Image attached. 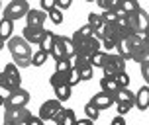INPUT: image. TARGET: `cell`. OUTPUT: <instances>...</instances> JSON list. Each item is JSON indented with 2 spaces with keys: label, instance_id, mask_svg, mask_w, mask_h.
<instances>
[{
  "label": "cell",
  "instance_id": "obj_11",
  "mask_svg": "<svg viewBox=\"0 0 149 125\" xmlns=\"http://www.w3.org/2000/svg\"><path fill=\"white\" fill-rule=\"evenodd\" d=\"M63 39H65V35H57V33H53L51 53H49V55L55 59V63H57V61L67 59V53H65V43H63Z\"/></svg>",
  "mask_w": 149,
  "mask_h": 125
},
{
  "label": "cell",
  "instance_id": "obj_8",
  "mask_svg": "<svg viewBox=\"0 0 149 125\" xmlns=\"http://www.w3.org/2000/svg\"><path fill=\"white\" fill-rule=\"evenodd\" d=\"M126 63L127 61L124 57H120L118 53H110L108 55V63L102 68L104 70V76H116L120 73H126Z\"/></svg>",
  "mask_w": 149,
  "mask_h": 125
},
{
  "label": "cell",
  "instance_id": "obj_5",
  "mask_svg": "<svg viewBox=\"0 0 149 125\" xmlns=\"http://www.w3.org/2000/svg\"><path fill=\"white\" fill-rule=\"evenodd\" d=\"M31 115L28 108H4V123L10 125H26Z\"/></svg>",
  "mask_w": 149,
  "mask_h": 125
},
{
  "label": "cell",
  "instance_id": "obj_36",
  "mask_svg": "<svg viewBox=\"0 0 149 125\" xmlns=\"http://www.w3.org/2000/svg\"><path fill=\"white\" fill-rule=\"evenodd\" d=\"M26 125H45V123H43V119H39L37 115H31V117H30V121H28Z\"/></svg>",
  "mask_w": 149,
  "mask_h": 125
},
{
  "label": "cell",
  "instance_id": "obj_1",
  "mask_svg": "<svg viewBox=\"0 0 149 125\" xmlns=\"http://www.w3.org/2000/svg\"><path fill=\"white\" fill-rule=\"evenodd\" d=\"M8 49H10V55L14 59V65L18 68H26V66H31V57H33V51H31L30 43L24 39L22 35H16L8 41Z\"/></svg>",
  "mask_w": 149,
  "mask_h": 125
},
{
  "label": "cell",
  "instance_id": "obj_38",
  "mask_svg": "<svg viewBox=\"0 0 149 125\" xmlns=\"http://www.w3.org/2000/svg\"><path fill=\"white\" fill-rule=\"evenodd\" d=\"M77 125H94V121L88 117H84V119H77Z\"/></svg>",
  "mask_w": 149,
  "mask_h": 125
},
{
  "label": "cell",
  "instance_id": "obj_33",
  "mask_svg": "<svg viewBox=\"0 0 149 125\" xmlns=\"http://www.w3.org/2000/svg\"><path fill=\"white\" fill-rule=\"evenodd\" d=\"M55 8L61 10V12L63 10H69L71 8V0H55Z\"/></svg>",
  "mask_w": 149,
  "mask_h": 125
},
{
  "label": "cell",
  "instance_id": "obj_31",
  "mask_svg": "<svg viewBox=\"0 0 149 125\" xmlns=\"http://www.w3.org/2000/svg\"><path fill=\"white\" fill-rule=\"evenodd\" d=\"M116 80H118V84H120V88H130V74L127 73H120V74H116Z\"/></svg>",
  "mask_w": 149,
  "mask_h": 125
},
{
  "label": "cell",
  "instance_id": "obj_24",
  "mask_svg": "<svg viewBox=\"0 0 149 125\" xmlns=\"http://www.w3.org/2000/svg\"><path fill=\"white\" fill-rule=\"evenodd\" d=\"M47 57H49V53L41 51V49H36V51H33V57H31V66H41V65H45Z\"/></svg>",
  "mask_w": 149,
  "mask_h": 125
},
{
  "label": "cell",
  "instance_id": "obj_34",
  "mask_svg": "<svg viewBox=\"0 0 149 125\" xmlns=\"http://www.w3.org/2000/svg\"><path fill=\"white\" fill-rule=\"evenodd\" d=\"M55 8V0H41V10L43 12H51Z\"/></svg>",
  "mask_w": 149,
  "mask_h": 125
},
{
  "label": "cell",
  "instance_id": "obj_4",
  "mask_svg": "<svg viewBox=\"0 0 149 125\" xmlns=\"http://www.w3.org/2000/svg\"><path fill=\"white\" fill-rule=\"evenodd\" d=\"M127 22H130V28H132V31H134L135 35H145V31L149 30V14L143 10V8H139L135 14H130L127 16Z\"/></svg>",
  "mask_w": 149,
  "mask_h": 125
},
{
  "label": "cell",
  "instance_id": "obj_30",
  "mask_svg": "<svg viewBox=\"0 0 149 125\" xmlns=\"http://www.w3.org/2000/svg\"><path fill=\"white\" fill-rule=\"evenodd\" d=\"M116 2H118V0H98L96 4L102 8L104 12H114V8H116Z\"/></svg>",
  "mask_w": 149,
  "mask_h": 125
},
{
  "label": "cell",
  "instance_id": "obj_43",
  "mask_svg": "<svg viewBox=\"0 0 149 125\" xmlns=\"http://www.w3.org/2000/svg\"><path fill=\"white\" fill-rule=\"evenodd\" d=\"M0 10H2V6H0Z\"/></svg>",
  "mask_w": 149,
  "mask_h": 125
},
{
  "label": "cell",
  "instance_id": "obj_17",
  "mask_svg": "<svg viewBox=\"0 0 149 125\" xmlns=\"http://www.w3.org/2000/svg\"><path fill=\"white\" fill-rule=\"evenodd\" d=\"M55 123H57V125H77L74 110H71V108H63L61 113L55 117Z\"/></svg>",
  "mask_w": 149,
  "mask_h": 125
},
{
  "label": "cell",
  "instance_id": "obj_22",
  "mask_svg": "<svg viewBox=\"0 0 149 125\" xmlns=\"http://www.w3.org/2000/svg\"><path fill=\"white\" fill-rule=\"evenodd\" d=\"M71 86H69V84H63V86H57V88H55V98H57V100H59L61 104L63 102H67L69 98H71Z\"/></svg>",
  "mask_w": 149,
  "mask_h": 125
},
{
  "label": "cell",
  "instance_id": "obj_13",
  "mask_svg": "<svg viewBox=\"0 0 149 125\" xmlns=\"http://www.w3.org/2000/svg\"><path fill=\"white\" fill-rule=\"evenodd\" d=\"M90 104H92L94 108H98L100 111H102V110H108L112 104H114V96L100 90V92H96V94L90 98Z\"/></svg>",
  "mask_w": 149,
  "mask_h": 125
},
{
  "label": "cell",
  "instance_id": "obj_39",
  "mask_svg": "<svg viewBox=\"0 0 149 125\" xmlns=\"http://www.w3.org/2000/svg\"><path fill=\"white\" fill-rule=\"evenodd\" d=\"M4 104H6V98H2V96H0V106H4Z\"/></svg>",
  "mask_w": 149,
  "mask_h": 125
},
{
  "label": "cell",
  "instance_id": "obj_14",
  "mask_svg": "<svg viewBox=\"0 0 149 125\" xmlns=\"http://www.w3.org/2000/svg\"><path fill=\"white\" fill-rule=\"evenodd\" d=\"M45 20H47V14L43 10H33L31 8L28 12V16H26V26H30V28H43Z\"/></svg>",
  "mask_w": 149,
  "mask_h": 125
},
{
  "label": "cell",
  "instance_id": "obj_12",
  "mask_svg": "<svg viewBox=\"0 0 149 125\" xmlns=\"http://www.w3.org/2000/svg\"><path fill=\"white\" fill-rule=\"evenodd\" d=\"M114 102L116 106H127V108H134L135 106V94L130 88H120L114 94Z\"/></svg>",
  "mask_w": 149,
  "mask_h": 125
},
{
  "label": "cell",
  "instance_id": "obj_15",
  "mask_svg": "<svg viewBox=\"0 0 149 125\" xmlns=\"http://www.w3.org/2000/svg\"><path fill=\"white\" fill-rule=\"evenodd\" d=\"M127 45H130V53H132V61H135L145 49V41L141 35H130L127 37Z\"/></svg>",
  "mask_w": 149,
  "mask_h": 125
},
{
  "label": "cell",
  "instance_id": "obj_7",
  "mask_svg": "<svg viewBox=\"0 0 149 125\" xmlns=\"http://www.w3.org/2000/svg\"><path fill=\"white\" fill-rule=\"evenodd\" d=\"M63 110V104L57 100V98H51L39 106V111H37V117L43 119V121H55V117L61 113Z\"/></svg>",
  "mask_w": 149,
  "mask_h": 125
},
{
  "label": "cell",
  "instance_id": "obj_6",
  "mask_svg": "<svg viewBox=\"0 0 149 125\" xmlns=\"http://www.w3.org/2000/svg\"><path fill=\"white\" fill-rule=\"evenodd\" d=\"M30 2H26V0H12L8 6H4V18L10 20V22H16V20H20L24 16H28L30 12Z\"/></svg>",
  "mask_w": 149,
  "mask_h": 125
},
{
  "label": "cell",
  "instance_id": "obj_3",
  "mask_svg": "<svg viewBox=\"0 0 149 125\" xmlns=\"http://www.w3.org/2000/svg\"><path fill=\"white\" fill-rule=\"evenodd\" d=\"M0 88L8 90V92H16L22 88V76H20V68L10 63L4 66V70L0 73Z\"/></svg>",
  "mask_w": 149,
  "mask_h": 125
},
{
  "label": "cell",
  "instance_id": "obj_9",
  "mask_svg": "<svg viewBox=\"0 0 149 125\" xmlns=\"http://www.w3.org/2000/svg\"><path fill=\"white\" fill-rule=\"evenodd\" d=\"M47 33H49V31L45 30V28H30V26H26L22 30V37L30 45H36V47H39V45L43 43V39L47 37Z\"/></svg>",
  "mask_w": 149,
  "mask_h": 125
},
{
  "label": "cell",
  "instance_id": "obj_2",
  "mask_svg": "<svg viewBox=\"0 0 149 125\" xmlns=\"http://www.w3.org/2000/svg\"><path fill=\"white\" fill-rule=\"evenodd\" d=\"M71 39H73L74 47H77V55H82L86 59H90L94 53L102 51V41L96 35H82L81 31L77 30Z\"/></svg>",
  "mask_w": 149,
  "mask_h": 125
},
{
  "label": "cell",
  "instance_id": "obj_10",
  "mask_svg": "<svg viewBox=\"0 0 149 125\" xmlns=\"http://www.w3.org/2000/svg\"><path fill=\"white\" fill-rule=\"evenodd\" d=\"M28 102H30V92L20 88V90H16V92L10 94V98L4 104V108H26Z\"/></svg>",
  "mask_w": 149,
  "mask_h": 125
},
{
  "label": "cell",
  "instance_id": "obj_37",
  "mask_svg": "<svg viewBox=\"0 0 149 125\" xmlns=\"http://www.w3.org/2000/svg\"><path fill=\"white\" fill-rule=\"evenodd\" d=\"M110 125H126V119L122 117V115H116V117L110 121Z\"/></svg>",
  "mask_w": 149,
  "mask_h": 125
},
{
  "label": "cell",
  "instance_id": "obj_23",
  "mask_svg": "<svg viewBox=\"0 0 149 125\" xmlns=\"http://www.w3.org/2000/svg\"><path fill=\"white\" fill-rule=\"evenodd\" d=\"M49 84H51V88L55 90L57 86H63V84H69L67 82V74L65 73H53L49 76Z\"/></svg>",
  "mask_w": 149,
  "mask_h": 125
},
{
  "label": "cell",
  "instance_id": "obj_32",
  "mask_svg": "<svg viewBox=\"0 0 149 125\" xmlns=\"http://www.w3.org/2000/svg\"><path fill=\"white\" fill-rule=\"evenodd\" d=\"M51 41H53V31H49L47 37L43 39V43L39 45L37 49H41V51H45V53H51Z\"/></svg>",
  "mask_w": 149,
  "mask_h": 125
},
{
  "label": "cell",
  "instance_id": "obj_35",
  "mask_svg": "<svg viewBox=\"0 0 149 125\" xmlns=\"http://www.w3.org/2000/svg\"><path fill=\"white\" fill-rule=\"evenodd\" d=\"M141 66V76H143V80H145V84L149 86V65H139Z\"/></svg>",
  "mask_w": 149,
  "mask_h": 125
},
{
  "label": "cell",
  "instance_id": "obj_27",
  "mask_svg": "<svg viewBox=\"0 0 149 125\" xmlns=\"http://www.w3.org/2000/svg\"><path fill=\"white\" fill-rule=\"evenodd\" d=\"M122 8L127 12V16L130 14H135L137 10H139V2H135V0H122Z\"/></svg>",
  "mask_w": 149,
  "mask_h": 125
},
{
  "label": "cell",
  "instance_id": "obj_19",
  "mask_svg": "<svg viewBox=\"0 0 149 125\" xmlns=\"http://www.w3.org/2000/svg\"><path fill=\"white\" fill-rule=\"evenodd\" d=\"M12 31H14V22L2 18L0 20V37H2V41H10L12 39Z\"/></svg>",
  "mask_w": 149,
  "mask_h": 125
},
{
  "label": "cell",
  "instance_id": "obj_29",
  "mask_svg": "<svg viewBox=\"0 0 149 125\" xmlns=\"http://www.w3.org/2000/svg\"><path fill=\"white\" fill-rule=\"evenodd\" d=\"M47 18H49L53 23H57V26H59V23H63V12H61V10H57V8H53L51 12H47Z\"/></svg>",
  "mask_w": 149,
  "mask_h": 125
},
{
  "label": "cell",
  "instance_id": "obj_25",
  "mask_svg": "<svg viewBox=\"0 0 149 125\" xmlns=\"http://www.w3.org/2000/svg\"><path fill=\"white\" fill-rule=\"evenodd\" d=\"M71 68H73V61H71V59H63V61H57V65H55V73L69 74Z\"/></svg>",
  "mask_w": 149,
  "mask_h": 125
},
{
  "label": "cell",
  "instance_id": "obj_18",
  "mask_svg": "<svg viewBox=\"0 0 149 125\" xmlns=\"http://www.w3.org/2000/svg\"><path fill=\"white\" fill-rule=\"evenodd\" d=\"M100 90L102 92H108V94H116L120 90V84L118 80H116V76H102L100 78Z\"/></svg>",
  "mask_w": 149,
  "mask_h": 125
},
{
  "label": "cell",
  "instance_id": "obj_16",
  "mask_svg": "<svg viewBox=\"0 0 149 125\" xmlns=\"http://www.w3.org/2000/svg\"><path fill=\"white\" fill-rule=\"evenodd\" d=\"M135 108L141 110V111H145L149 108V86L147 84L141 86V88L135 92Z\"/></svg>",
  "mask_w": 149,
  "mask_h": 125
},
{
  "label": "cell",
  "instance_id": "obj_40",
  "mask_svg": "<svg viewBox=\"0 0 149 125\" xmlns=\"http://www.w3.org/2000/svg\"><path fill=\"white\" fill-rule=\"evenodd\" d=\"M143 39H149V30L145 31V35H143Z\"/></svg>",
  "mask_w": 149,
  "mask_h": 125
},
{
  "label": "cell",
  "instance_id": "obj_21",
  "mask_svg": "<svg viewBox=\"0 0 149 125\" xmlns=\"http://www.w3.org/2000/svg\"><path fill=\"white\" fill-rule=\"evenodd\" d=\"M108 55H110V53H106V51L94 53V55L90 57V65H92V66H98V68H104L106 63H108Z\"/></svg>",
  "mask_w": 149,
  "mask_h": 125
},
{
  "label": "cell",
  "instance_id": "obj_20",
  "mask_svg": "<svg viewBox=\"0 0 149 125\" xmlns=\"http://www.w3.org/2000/svg\"><path fill=\"white\" fill-rule=\"evenodd\" d=\"M88 26L96 31V33H100V31L104 30V18H102V14L90 12V14H88Z\"/></svg>",
  "mask_w": 149,
  "mask_h": 125
},
{
  "label": "cell",
  "instance_id": "obj_41",
  "mask_svg": "<svg viewBox=\"0 0 149 125\" xmlns=\"http://www.w3.org/2000/svg\"><path fill=\"white\" fill-rule=\"evenodd\" d=\"M2 47H4V41H2V37H0V49H2Z\"/></svg>",
  "mask_w": 149,
  "mask_h": 125
},
{
  "label": "cell",
  "instance_id": "obj_26",
  "mask_svg": "<svg viewBox=\"0 0 149 125\" xmlns=\"http://www.w3.org/2000/svg\"><path fill=\"white\" fill-rule=\"evenodd\" d=\"M67 82H69V86H71V88H73V86H77L79 82H82V80H81V73H79V68H74V66H73V68L69 70Z\"/></svg>",
  "mask_w": 149,
  "mask_h": 125
},
{
  "label": "cell",
  "instance_id": "obj_42",
  "mask_svg": "<svg viewBox=\"0 0 149 125\" xmlns=\"http://www.w3.org/2000/svg\"><path fill=\"white\" fill-rule=\"evenodd\" d=\"M2 125H10V123H2Z\"/></svg>",
  "mask_w": 149,
  "mask_h": 125
},
{
  "label": "cell",
  "instance_id": "obj_28",
  "mask_svg": "<svg viewBox=\"0 0 149 125\" xmlns=\"http://www.w3.org/2000/svg\"><path fill=\"white\" fill-rule=\"evenodd\" d=\"M84 113H86V117L92 119V121L100 117V110H98V108H94V106H92L90 102L86 104V106H84Z\"/></svg>",
  "mask_w": 149,
  "mask_h": 125
}]
</instances>
